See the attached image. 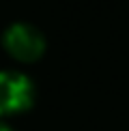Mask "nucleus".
I'll return each instance as SVG.
<instances>
[{
	"label": "nucleus",
	"instance_id": "1",
	"mask_svg": "<svg viewBox=\"0 0 129 131\" xmlns=\"http://www.w3.org/2000/svg\"><path fill=\"white\" fill-rule=\"evenodd\" d=\"M35 101V84L19 71H0V116L28 110Z\"/></svg>",
	"mask_w": 129,
	"mask_h": 131
},
{
	"label": "nucleus",
	"instance_id": "3",
	"mask_svg": "<svg viewBox=\"0 0 129 131\" xmlns=\"http://www.w3.org/2000/svg\"><path fill=\"white\" fill-rule=\"evenodd\" d=\"M0 131H13V129H11L9 125H4V123H0Z\"/></svg>",
	"mask_w": 129,
	"mask_h": 131
},
{
	"label": "nucleus",
	"instance_id": "2",
	"mask_svg": "<svg viewBox=\"0 0 129 131\" xmlns=\"http://www.w3.org/2000/svg\"><path fill=\"white\" fill-rule=\"evenodd\" d=\"M2 43L4 50L19 62H35L45 52V37L41 35V30L22 21L9 26L2 37Z\"/></svg>",
	"mask_w": 129,
	"mask_h": 131
}]
</instances>
